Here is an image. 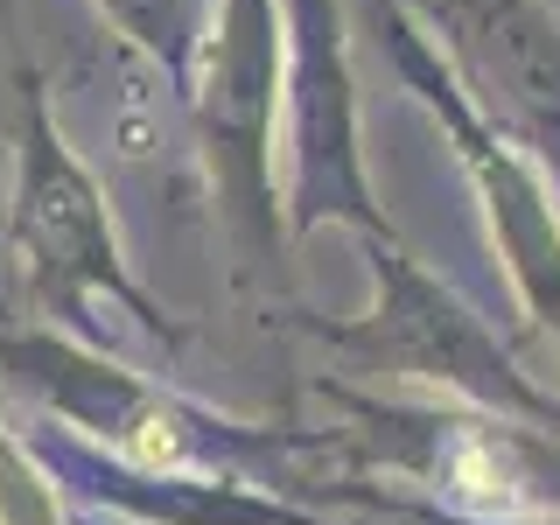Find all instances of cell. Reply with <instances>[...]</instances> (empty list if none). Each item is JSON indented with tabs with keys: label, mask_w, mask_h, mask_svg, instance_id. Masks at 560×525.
<instances>
[{
	"label": "cell",
	"mask_w": 560,
	"mask_h": 525,
	"mask_svg": "<svg viewBox=\"0 0 560 525\" xmlns=\"http://www.w3.org/2000/svg\"><path fill=\"white\" fill-rule=\"evenodd\" d=\"M0 28H8V63H14V189H8V267L22 302L43 315L49 329L84 343H105L98 308H119L140 337L162 350L189 343V323L168 302H154L127 267L113 203H105L98 175L70 148L57 105H49V78L35 70L22 28H14V0H0Z\"/></svg>",
	"instance_id": "6da1fadb"
},
{
	"label": "cell",
	"mask_w": 560,
	"mask_h": 525,
	"mask_svg": "<svg viewBox=\"0 0 560 525\" xmlns=\"http://www.w3.org/2000/svg\"><path fill=\"white\" fill-rule=\"evenodd\" d=\"M189 140L210 189V218L232 245V280L245 294L288 302V224H280V0H218L183 78Z\"/></svg>",
	"instance_id": "7a4b0ae2"
},
{
	"label": "cell",
	"mask_w": 560,
	"mask_h": 525,
	"mask_svg": "<svg viewBox=\"0 0 560 525\" xmlns=\"http://www.w3.org/2000/svg\"><path fill=\"white\" fill-rule=\"evenodd\" d=\"M372 259V308L358 315H308L288 308V323L315 337L329 358H343L364 378H399V385H434L442 399L483 413H512L533 428L560 434V399L518 364V343L498 337V323L469 302L455 280L420 267L407 238L364 245Z\"/></svg>",
	"instance_id": "3957f363"
},
{
	"label": "cell",
	"mask_w": 560,
	"mask_h": 525,
	"mask_svg": "<svg viewBox=\"0 0 560 525\" xmlns=\"http://www.w3.org/2000/svg\"><path fill=\"white\" fill-rule=\"evenodd\" d=\"M343 413L337 463L350 469H399L413 477L448 518H560V434L483 407H413L350 385H315Z\"/></svg>",
	"instance_id": "277c9868"
},
{
	"label": "cell",
	"mask_w": 560,
	"mask_h": 525,
	"mask_svg": "<svg viewBox=\"0 0 560 525\" xmlns=\"http://www.w3.org/2000/svg\"><path fill=\"white\" fill-rule=\"evenodd\" d=\"M350 28L372 35V49L385 57L393 84L442 127L455 168L469 175V197L483 210L490 253L504 259V280H512L525 323L560 343V203H553V189L539 183V168L463 98V84L448 78L442 49L413 22L407 0H350Z\"/></svg>",
	"instance_id": "5b68a950"
},
{
	"label": "cell",
	"mask_w": 560,
	"mask_h": 525,
	"mask_svg": "<svg viewBox=\"0 0 560 525\" xmlns=\"http://www.w3.org/2000/svg\"><path fill=\"white\" fill-rule=\"evenodd\" d=\"M280 224L288 238L343 224L358 245H393V218L364 168V98L350 57V0H280Z\"/></svg>",
	"instance_id": "8992f818"
},
{
	"label": "cell",
	"mask_w": 560,
	"mask_h": 525,
	"mask_svg": "<svg viewBox=\"0 0 560 525\" xmlns=\"http://www.w3.org/2000/svg\"><path fill=\"white\" fill-rule=\"evenodd\" d=\"M463 98L498 127L560 203V14L547 0H407Z\"/></svg>",
	"instance_id": "52a82bcc"
},
{
	"label": "cell",
	"mask_w": 560,
	"mask_h": 525,
	"mask_svg": "<svg viewBox=\"0 0 560 525\" xmlns=\"http://www.w3.org/2000/svg\"><path fill=\"white\" fill-rule=\"evenodd\" d=\"M210 8H218V0H98V14L113 22V35L168 84V98H183V78H189L197 43L210 28Z\"/></svg>",
	"instance_id": "ba28073f"
},
{
	"label": "cell",
	"mask_w": 560,
	"mask_h": 525,
	"mask_svg": "<svg viewBox=\"0 0 560 525\" xmlns=\"http://www.w3.org/2000/svg\"><path fill=\"white\" fill-rule=\"evenodd\" d=\"M0 525H63L43 469L22 455V442H14L8 428H0Z\"/></svg>",
	"instance_id": "9c48e42d"
},
{
	"label": "cell",
	"mask_w": 560,
	"mask_h": 525,
	"mask_svg": "<svg viewBox=\"0 0 560 525\" xmlns=\"http://www.w3.org/2000/svg\"><path fill=\"white\" fill-rule=\"evenodd\" d=\"M358 498V490H350ZM385 525H560V518H448V512H434V504H420V498H364Z\"/></svg>",
	"instance_id": "30bf717a"
},
{
	"label": "cell",
	"mask_w": 560,
	"mask_h": 525,
	"mask_svg": "<svg viewBox=\"0 0 560 525\" xmlns=\"http://www.w3.org/2000/svg\"><path fill=\"white\" fill-rule=\"evenodd\" d=\"M0 323H8V294H0Z\"/></svg>",
	"instance_id": "8fae6325"
}]
</instances>
